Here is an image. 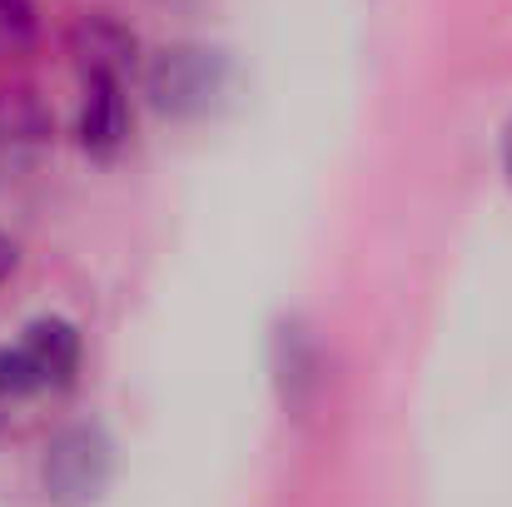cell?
<instances>
[{
    "label": "cell",
    "mask_w": 512,
    "mask_h": 507,
    "mask_svg": "<svg viewBox=\"0 0 512 507\" xmlns=\"http://www.w3.org/2000/svg\"><path fill=\"white\" fill-rule=\"evenodd\" d=\"M80 368V334L65 319L30 324L15 348H0V393L25 398L40 388H65Z\"/></svg>",
    "instance_id": "1"
},
{
    "label": "cell",
    "mask_w": 512,
    "mask_h": 507,
    "mask_svg": "<svg viewBox=\"0 0 512 507\" xmlns=\"http://www.w3.org/2000/svg\"><path fill=\"white\" fill-rule=\"evenodd\" d=\"M45 493L60 507H85L95 503L110 483V443L100 428H65L50 448H45Z\"/></svg>",
    "instance_id": "2"
},
{
    "label": "cell",
    "mask_w": 512,
    "mask_h": 507,
    "mask_svg": "<svg viewBox=\"0 0 512 507\" xmlns=\"http://www.w3.org/2000/svg\"><path fill=\"white\" fill-rule=\"evenodd\" d=\"M224 55L199 50V45H174L160 50L150 65V95L165 115H204L219 90H224Z\"/></svg>",
    "instance_id": "3"
},
{
    "label": "cell",
    "mask_w": 512,
    "mask_h": 507,
    "mask_svg": "<svg viewBox=\"0 0 512 507\" xmlns=\"http://www.w3.org/2000/svg\"><path fill=\"white\" fill-rule=\"evenodd\" d=\"M130 140V105H125V80L95 75L85 85V110H80V145L90 155H115Z\"/></svg>",
    "instance_id": "4"
},
{
    "label": "cell",
    "mask_w": 512,
    "mask_h": 507,
    "mask_svg": "<svg viewBox=\"0 0 512 507\" xmlns=\"http://www.w3.org/2000/svg\"><path fill=\"white\" fill-rule=\"evenodd\" d=\"M75 55L85 65V80H95V75L125 80V70L135 65V35L110 15H85L75 25Z\"/></svg>",
    "instance_id": "5"
},
{
    "label": "cell",
    "mask_w": 512,
    "mask_h": 507,
    "mask_svg": "<svg viewBox=\"0 0 512 507\" xmlns=\"http://www.w3.org/2000/svg\"><path fill=\"white\" fill-rule=\"evenodd\" d=\"M279 348H284V363H279V368H284V373H279V378H284V398L304 403V393L319 383V373H314V368H319V363H314V348H309L304 329H284V334H279Z\"/></svg>",
    "instance_id": "6"
},
{
    "label": "cell",
    "mask_w": 512,
    "mask_h": 507,
    "mask_svg": "<svg viewBox=\"0 0 512 507\" xmlns=\"http://www.w3.org/2000/svg\"><path fill=\"white\" fill-rule=\"evenodd\" d=\"M35 35V5L30 0H0V50H20Z\"/></svg>",
    "instance_id": "7"
},
{
    "label": "cell",
    "mask_w": 512,
    "mask_h": 507,
    "mask_svg": "<svg viewBox=\"0 0 512 507\" xmlns=\"http://www.w3.org/2000/svg\"><path fill=\"white\" fill-rule=\"evenodd\" d=\"M10 269H15V244H10V239L0 234V279H5Z\"/></svg>",
    "instance_id": "8"
},
{
    "label": "cell",
    "mask_w": 512,
    "mask_h": 507,
    "mask_svg": "<svg viewBox=\"0 0 512 507\" xmlns=\"http://www.w3.org/2000/svg\"><path fill=\"white\" fill-rule=\"evenodd\" d=\"M503 165H508V179H512V125H508V140H503Z\"/></svg>",
    "instance_id": "9"
}]
</instances>
